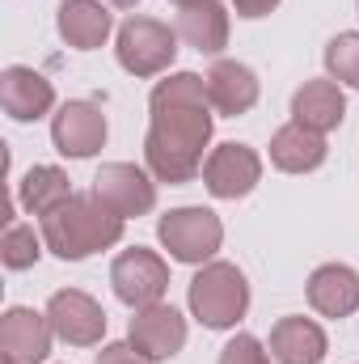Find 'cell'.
<instances>
[{"instance_id": "13", "label": "cell", "mask_w": 359, "mask_h": 364, "mask_svg": "<svg viewBox=\"0 0 359 364\" xmlns=\"http://www.w3.org/2000/svg\"><path fill=\"white\" fill-rule=\"evenodd\" d=\"M0 106H4L9 119L34 123L55 106V90H51V81L43 73H34L26 64H13V68L0 73Z\"/></svg>"}, {"instance_id": "8", "label": "cell", "mask_w": 359, "mask_h": 364, "mask_svg": "<svg viewBox=\"0 0 359 364\" xmlns=\"http://www.w3.org/2000/svg\"><path fill=\"white\" fill-rule=\"evenodd\" d=\"M263 182V157L250 144H220L203 161V186L216 199H241Z\"/></svg>"}, {"instance_id": "9", "label": "cell", "mask_w": 359, "mask_h": 364, "mask_svg": "<svg viewBox=\"0 0 359 364\" xmlns=\"http://www.w3.org/2000/svg\"><path fill=\"white\" fill-rule=\"evenodd\" d=\"M47 318H51V331L55 339L72 343V348H93L101 343L106 335V309L93 301L89 292L81 288H64L47 301Z\"/></svg>"}, {"instance_id": "15", "label": "cell", "mask_w": 359, "mask_h": 364, "mask_svg": "<svg viewBox=\"0 0 359 364\" xmlns=\"http://www.w3.org/2000/svg\"><path fill=\"white\" fill-rule=\"evenodd\" d=\"M203 81H207L211 106H216L220 114H228V119L254 110V102H258V77H254V68H245V64H237V60H216Z\"/></svg>"}, {"instance_id": "17", "label": "cell", "mask_w": 359, "mask_h": 364, "mask_svg": "<svg viewBox=\"0 0 359 364\" xmlns=\"http://www.w3.org/2000/svg\"><path fill=\"white\" fill-rule=\"evenodd\" d=\"M326 352L330 339L313 318H279L270 331V356L279 364H321Z\"/></svg>"}, {"instance_id": "1", "label": "cell", "mask_w": 359, "mask_h": 364, "mask_svg": "<svg viewBox=\"0 0 359 364\" xmlns=\"http://www.w3.org/2000/svg\"><path fill=\"white\" fill-rule=\"evenodd\" d=\"M153 123L144 136V161L157 182H190L203 170V149L211 140V97L199 73H174L157 81L148 97Z\"/></svg>"}, {"instance_id": "4", "label": "cell", "mask_w": 359, "mask_h": 364, "mask_svg": "<svg viewBox=\"0 0 359 364\" xmlns=\"http://www.w3.org/2000/svg\"><path fill=\"white\" fill-rule=\"evenodd\" d=\"M114 55L131 77H157L178 60V30L157 17H127L114 38Z\"/></svg>"}, {"instance_id": "14", "label": "cell", "mask_w": 359, "mask_h": 364, "mask_svg": "<svg viewBox=\"0 0 359 364\" xmlns=\"http://www.w3.org/2000/svg\"><path fill=\"white\" fill-rule=\"evenodd\" d=\"M309 305L321 318H351L359 309V272L347 263H326L309 275Z\"/></svg>"}, {"instance_id": "5", "label": "cell", "mask_w": 359, "mask_h": 364, "mask_svg": "<svg viewBox=\"0 0 359 364\" xmlns=\"http://www.w3.org/2000/svg\"><path fill=\"white\" fill-rule=\"evenodd\" d=\"M157 237H161V246L170 250V259L203 267V263H211V255L220 250L224 225H220V216H216L211 208H174V212H165V216L157 220Z\"/></svg>"}, {"instance_id": "25", "label": "cell", "mask_w": 359, "mask_h": 364, "mask_svg": "<svg viewBox=\"0 0 359 364\" xmlns=\"http://www.w3.org/2000/svg\"><path fill=\"white\" fill-rule=\"evenodd\" d=\"M97 364H153L148 356H140L131 343H106L97 352Z\"/></svg>"}, {"instance_id": "27", "label": "cell", "mask_w": 359, "mask_h": 364, "mask_svg": "<svg viewBox=\"0 0 359 364\" xmlns=\"http://www.w3.org/2000/svg\"><path fill=\"white\" fill-rule=\"evenodd\" d=\"M110 4H114V9H136L140 0H110Z\"/></svg>"}, {"instance_id": "26", "label": "cell", "mask_w": 359, "mask_h": 364, "mask_svg": "<svg viewBox=\"0 0 359 364\" xmlns=\"http://www.w3.org/2000/svg\"><path fill=\"white\" fill-rule=\"evenodd\" d=\"M233 9H237V17H267V13H275L279 9V0H233Z\"/></svg>"}, {"instance_id": "18", "label": "cell", "mask_w": 359, "mask_h": 364, "mask_svg": "<svg viewBox=\"0 0 359 364\" xmlns=\"http://www.w3.org/2000/svg\"><path fill=\"white\" fill-rule=\"evenodd\" d=\"M343 114H347V97L334 81H304L292 93V123H300L317 136L334 132L343 123Z\"/></svg>"}, {"instance_id": "21", "label": "cell", "mask_w": 359, "mask_h": 364, "mask_svg": "<svg viewBox=\"0 0 359 364\" xmlns=\"http://www.w3.org/2000/svg\"><path fill=\"white\" fill-rule=\"evenodd\" d=\"M17 199L30 216H51L55 208H64L72 199V178L60 166H34L17 186Z\"/></svg>"}, {"instance_id": "2", "label": "cell", "mask_w": 359, "mask_h": 364, "mask_svg": "<svg viewBox=\"0 0 359 364\" xmlns=\"http://www.w3.org/2000/svg\"><path fill=\"white\" fill-rule=\"evenodd\" d=\"M123 216H114L97 195H72L64 208H55L51 216H43V242L55 259L64 263H81L97 250H110L123 242Z\"/></svg>"}, {"instance_id": "20", "label": "cell", "mask_w": 359, "mask_h": 364, "mask_svg": "<svg viewBox=\"0 0 359 364\" xmlns=\"http://www.w3.org/2000/svg\"><path fill=\"white\" fill-rule=\"evenodd\" d=\"M178 38L186 47H194L199 55L224 51V47H228V13H224L216 0L178 9Z\"/></svg>"}, {"instance_id": "23", "label": "cell", "mask_w": 359, "mask_h": 364, "mask_svg": "<svg viewBox=\"0 0 359 364\" xmlns=\"http://www.w3.org/2000/svg\"><path fill=\"white\" fill-rule=\"evenodd\" d=\"M326 73H330L334 81L359 90V34L355 30L330 38V47H326Z\"/></svg>"}, {"instance_id": "3", "label": "cell", "mask_w": 359, "mask_h": 364, "mask_svg": "<svg viewBox=\"0 0 359 364\" xmlns=\"http://www.w3.org/2000/svg\"><path fill=\"white\" fill-rule=\"evenodd\" d=\"M186 301L207 331H228L250 309V284L233 263H203V272L186 288Z\"/></svg>"}, {"instance_id": "28", "label": "cell", "mask_w": 359, "mask_h": 364, "mask_svg": "<svg viewBox=\"0 0 359 364\" xmlns=\"http://www.w3.org/2000/svg\"><path fill=\"white\" fill-rule=\"evenodd\" d=\"M178 9H190V4H207V0H174Z\"/></svg>"}, {"instance_id": "24", "label": "cell", "mask_w": 359, "mask_h": 364, "mask_svg": "<svg viewBox=\"0 0 359 364\" xmlns=\"http://www.w3.org/2000/svg\"><path fill=\"white\" fill-rule=\"evenodd\" d=\"M270 360H275V356H267L263 339H254V335H237V339H228L224 352H220V364H270Z\"/></svg>"}, {"instance_id": "22", "label": "cell", "mask_w": 359, "mask_h": 364, "mask_svg": "<svg viewBox=\"0 0 359 364\" xmlns=\"http://www.w3.org/2000/svg\"><path fill=\"white\" fill-rule=\"evenodd\" d=\"M43 246H47V242H38L34 225L9 220V229H4V242H0V259H4V267H9V272H26V267H34V263H38Z\"/></svg>"}, {"instance_id": "7", "label": "cell", "mask_w": 359, "mask_h": 364, "mask_svg": "<svg viewBox=\"0 0 359 364\" xmlns=\"http://www.w3.org/2000/svg\"><path fill=\"white\" fill-rule=\"evenodd\" d=\"M93 195H97L114 216L131 220V216L153 212V203H157V182H153V174H144L140 166L110 161V166L97 170V178H93Z\"/></svg>"}, {"instance_id": "11", "label": "cell", "mask_w": 359, "mask_h": 364, "mask_svg": "<svg viewBox=\"0 0 359 364\" xmlns=\"http://www.w3.org/2000/svg\"><path fill=\"white\" fill-rule=\"evenodd\" d=\"M127 343L148 356L153 364L174 360L182 348H186V318H182L174 305H148V309H136L131 326H127Z\"/></svg>"}, {"instance_id": "12", "label": "cell", "mask_w": 359, "mask_h": 364, "mask_svg": "<svg viewBox=\"0 0 359 364\" xmlns=\"http://www.w3.org/2000/svg\"><path fill=\"white\" fill-rule=\"evenodd\" d=\"M51 144L64 157L85 161L106 144V114L93 102H64L60 114L51 119Z\"/></svg>"}, {"instance_id": "16", "label": "cell", "mask_w": 359, "mask_h": 364, "mask_svg": "<svg viewBox=\"0 0 359 364\" xmlns=\"http://www.w3.org/2000/svg\"><path fill=\"white\" fill-rule=\"evenodd\" d=\"M55 26H60V38L77 51H97L106 38H110V9L101 0H64L55 9Z\"/></svg>"}, {"instance_id": "19", "label": "cell", "mask_w": 359, "mask_h": 364, "mask_svg": "<svg viewBox=\"0 0 359 364\" xmlns=\"http://www.w3.org/2000/svg\"><path fill=\"white\" fill-rule=\"evenodd\" d=\"M326 136L300 127V123H287L270 136V166L283 170V174H309L326 161Z\"/></svg>"}, {"instance_id": "6", "label": "cell", "mask_w": 359, "mask_h": 364, "mask_svg": "<svg viewBox=\"0 0 359 364\" xmlns=\"http://www.w3.org/2000/svg\"><path fill=\"white\" fill-rule=\"evenodd\" d=\"M110 284H114V296L131 309H148V305H161L165 288H170V267L157 250H144V246H131L114 259L110 267Z\"/></svg>"}, {"instance_id": "10", "label": "cell", "mask_w": 359, "mask_h": 364, "mask_svg": "<svg viewBox=\"0 0 359 364\" xmlns=\"http://www.w3.org/2000/svg\"><path fill=\"white\" fill-rule=\"evenodd\" d=\"M51 318L26 305L4 309L0 318V360L4 364H43L51 356Z\"/></svg>"}]
</instances>
